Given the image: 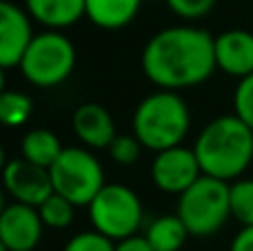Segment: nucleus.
Here are the masks:
<instances>
[{
	"label": "nucleus",
	"mask_w": 253,
	"mask_h": 251,
	"mask_svg": "<svg viewBox=\"0 0 253 251\" xmlns=\"http://www.w3.org/2000/svg\"><path fill=\"white\" fill-rule=\"evenodd\" d=\"M34 114V102L27 93L4 89L0 93V120L4 127H20Z\"/></svg>",
	"instance_id": "18"
},
{
	"label": "nucleus",
	"mask_w": 253,
	"mask_h": 251,
	"mask_svg": "<svg viewBox=\"0 0 253 251\" xmlns=\"http://www.w3.org/2000/svg\"><path fill=\"white\" fill-rule=\"evenodd\" d=\"M178 218L184 222L189 236L209 238L218 234L231 218V182L202 176L178 196Z\"/></svg>",
	"instance_id": "4"
},
{
	"label": "nucleus",
	"mask_w": 253,
	"mask_h": 251,
	"mask_svg": "<svg viewBox=\"0 0 253 251\" xmlns=\"http://www.w3.org/2000/svg\"><path fill=\"white\" fill-rule=\"evenodd\" d=\"M229 251H253V227H242L231 240Z\"/></svg>",
	"instance_id": "25"
},
{
	"label": "nucleus",
	"mask_w": 253,
	"mask_h": 251,
	"mask_svg": "<svg viewBox=\"0 0 253 251\" xmlns=\"http://www.w3.org/2000/svg\"><path fill=\"white\" fill-rule=\"evenodd\" d=\"M191 127V114L178 91L149 93L133 111V133L144 149L165 151L180 147Z\"/></svg>",
	"instance_id": "3"
},
{
	"label": "nucleus",
	"mask_w": 253,
	"mask_h": 251,
	"mask_svg": "<svg viewBox=\"0 0 253 251\" xmlns=\"http://www.w3.org/2000/svg\"><path fill=\"white\" fill-rule=\"evenodd\" d=\"M142 0H87V18L96 27L116 31L138 16Z\"/></svg>",
	"instance_id": "15"
},
{
	"label": "nucleus",
	"mask_w": 253,
	"mask_h": 251,
	"mask_svg": "<svg viewBox=\"0 0 253 251\" xmlns=\"http://www.w3.org/2000/svg\"><path fill=\"white\" fill-rule=\"evenodd\" d=\"M0 2H16V0H0Z\"/></svg>",
	"instance_id": "27"
},
{
	"label": "nucleus",
	"mask_w": 253,
	"mask_h": 251,
	"mask_svg": "<svg viewBox=\"0 0 253 251\" xmlns=\"http://www.w3.org/2000/svg\"><path fill=\"white\" fill-rule=\"evenodd\" d=\"M74 67L76 47L71 38H67L62 31L47 29L42 34H36L18 69L34 87L49 89L65 83L74 74Z\"/></svg>",
	"instance_id": "5"
},
{
	"label": "nucleus",
	"mask_w": 253,
	"mask_h": 251,
	"mask_svg": "<svg viewBox=\"0 0 253 251\" xmlns=\"http://www.w3.org/2000/svg\"><path fill=\"white\" fill-rule=\"evenodd\" d=\"M231 216L242 227H253V178L231 182Z\"/></svg>",
	"instance_id": "20"
},
{
	"label": "nucleus",
	"mask_w": 253,
	"mask_h": 251,
	"mask_svg": "<svg viewBox=\"0 0 253 251\" xmlns=\"http://www.w3.org/2000/svg\"><path fill=\"white\" fill-rule=\"evenodd\" d=\"M193 151L202 176L233 182L242 178L253 160V131L236 114L218 116L202 127Z\"/></svg>",
	"instance_id": "2"
},
{
	"label": "nucleus",
	"mask_w": 253,
	"mask_h": 251,
	"mask_svg": "<svg viewBox=\"0 0 253 251\" xmlns=\"http://www.w3.org/2000/svg\"><path fill=\"white\" fill-rule=\"evenodd\" d=\"M167 7L184 20H198L205 18L215 7V0H167Z\"/></svg>",
	"instance_id": "24"
},
{
	"label": "nucleus",
	"mask_w": 253,
	"mask_h": 251,
	"mask_svg": "<svg viewBox=\"0 0 253 251\" xmlns=\"http://www.w3.org/2000/svg\"><path fill=\"white\" fill-rule=\"evenodd\" d=\"M65 151L60 138L49 129H31L20 142V156L42 169H51L53 163Z\"/></svg>",
	"instance_id": "16"
},
{
	"label": "nucleus",
	"mask_w": 253,
	"mask_h": 251,
	"mask_svg": "<svg viewBox=\"0 0 253 251\" xmlns=\"http://www.w3.org/2000/svg\"><path fill=\"white\" fill-rule=\"evenodd\" d=\"M38 213H40V218H42L44 227H49V229H67V227L74 222L76 205L53 191L38 207Z\"/></svg>",
	"instance_id": "19"
},
{
	"label": "nucleus",
	"mask_w": 253,
	"mask_h": 251,
	"mask_svg": "<svg viewBox=\"0 0 253 251\" xmlns=\"http://www.w3.org/2000/svg\"><path fill=\"white\" fill-rule=\"evenodd\" d=\"M2 182L7 194L13 198V203H22L29 207H40L53 194L49 169L38 167V165L25 160L22 156L7 160L2 171Z\"/></svg>",
	"instance_id": "9"
},
{
	"label": "nucleus",
	"mask_w": 253,
	"mask_h": 251,
	"mask_svg": "<svg viewBox=\"0 0 253 251\" xmlns=\"http://www.w3.org/2000/svg\"><path fill=\"white\" fill-rule=\"evenodd\" d=\"M44 234L38 207L11 203L0 213V245L2 251H36Z\"/></svg>",
	"instance_id": "10"
},
{
	"label": "nucleus",
	"mask_w": 253,
	"mask_h": 251,
	"mask_svg": "<svg viewBox=\"0 0 253 251\" xmlns=\"http://www.w3.org/2000/svg\"><path fill=\"white\" fill-rule=\"evenodd\" d=\"M49 173L53 191L76 207H89L107 185L100 160L87 147H65Z\"/></svg>",
	"instance_id": "6"
},
{
	"label": "nucleus",
	"mask_w": 253,
	"mask_h": 251,
	"mask_svg": "<svg viewBox=\"0 0 253 251\" xmlns=\"http://www.w3.org/2000/svg\"><path fill=\"white\" fill-rule=\"evenodd\" d=\"M233 107H236V116L253 131V74L238 83L233 93Z\"/></svg>",
	"instance_id": "23"
},
{
	"label": "nucleus",
	"mask_w": 253,
	"mask_h": 251,
	"mask_svg": "<svg viewBox=\"0 0 253 251\" xmlns=\"http://www.w3.org/2000/svg\"><path fill=\"white\" fill-rule=\"evenodd\" d=\"M142 236L147 238L153 251H180L182 245L187 243L189 231L184 222L178 218V213H167V216H160L153 222H149Z\"/></svg>",
	"instance_id": "17"
},
{
	"label": "nucleus",
	"mask_w": 253,
	"mask_h": 251,
	"mask_svg": "<svg viewBox=\"0 0 253 251\" xmlns=\"http://www.w3.org/2000/svg\"><path fill=\"white\" fill-rule=\"evenodd\" d=\"M25 9L36 22L62 31L87 18V0H25Z\"/></svg>",
	"instance_id": "14"
},
{
	"label": "nucleus",
	"mask_w": 253,
	"mask_h": 251,
	"mask_svg": "<svg viewBox=\"0 0 253 251\" xmlns=\"http://www.w3.org/2000/svg\"><path fill=\"white\" fill-rule=\"evenodd\" d=\"M34 18L18 2H0V67H20L36 34L31 27Z\"/></svg>",
	"instance_id": "11"
},
{
	"label": "nucleus",
	"mask_w": 253,
	"mask_h": 251,
	"mask_svg": "<svg viewBox=\"0 0 253 251\" xmlns=\"http://www.w3.org/2000/svg\"><path fill=\"white\" fill-rule=\"evenodd\" d=\"M116 251H153V249L147 243V238L138 234V236H131V238L116 243Z\"/></svg>",
	"instance_id": "26"
},
{
	"label": "nucleus",
	"mask_w": 253,
	"mask_h": 251,
	"mask_svg": "<svg viewBox=\"0 0 253 251\" xmlns=\"http://www.w3.org/2000/svg\"><path fill=\"white\" fill-rule=\"evenodd\" d=\"M89 218L98 234L120 243L138 236L142 227V203L133 189L118 182H107L89 205Z\"/></svg>",
	"instance_id": "7"
},
{
	"label": "nucleus",
	"mask_w": 253,
	"mask_h": 251,
	"mask_svg": "<svg viewBox=\"0 0 253 251\" xmlns=\"http://www.w3.org/2000/svg\"><path fill=\"white\" fill-rule=\"evenodd\" d=\"M62 251H116V243L107 236L98 234L96 229H91L71 236Z\"/></svg>",
	"instance_id": "22"
},
{
	"label": "nucleus",
	"mask_w": 253,
	"mask_h": 251,
	"mask_svg": "<svg viewBox=\"0 0 253 251\" xmlns=\"http://www.w3.org/2000/svg\"><path fill=\"white\" fill-rule=\"evenodd\" d=\"M218 71L242 80L253 74V34L247 29H227L215 36Z\"/></svg>",
	"instance_id": "12"
},
{
	"label": "nucleus",
	"mask_w": 253,
	"mask_h": 251,
	"mask_svg": "<svg viewBox=\"0 0 253 251\" xmlns=\"http://www.w3.org/2000/svg\"><path fill=\"white\" fill-rule=\"evenodd\" d=\"M74 133L87 149H109L116 140V125L111 114L98 102H84L71 118Z\"/></svg>",
	"instance_id": "13"
},
{
	"label": "nucleus",
	"mask_w": 253,
	"mask_h": 251,
	"mask_svg": "<svg viewBox=\"0 0 253 251\" xmlns=\"http://www.w3.org/2000/svg\"><path fill=\"white\" fill-rule=\"evenodd\" d=\"M198 178H202V169L193 147L180 145L158 151L151 163V180L165 194L182 196Z\"/></svg>",
	"instance_id": "8"
},
{
	"label": "nucleus",
	"mask_w": 253,
	"mask_h": 251,
	"mask_svg": "<svg viewBox=\"0 0 253 251\" xmlns=\"http://www.w3.org/2000/svg\"><path fill=\"white\" fill-rule=\"evenodd\" d=\"M142 149L144 147H142V142L135 138V133H118L116 140L111 142V147H109V156L114 163L129 167V165L138 163Z\"/></svg>",
	"instance_id": "21"
},
{
	"label": "nucleus",
	"mask_w": 253,
	"mask_h": 251,
	"mask_svg": "<svg viewBox=\"0 0 253 251\" xmlns=\"http://www.w3.org/2000/svg\"><path fill=\"white\" fill-rule=\"evenodd\" d=\"M142 71L165 91L202 84L218 71L215 38L202 27L175 25L158 31L142 49Z\"/></svg>",
	"instance_id": "1"
}]
</instances>
